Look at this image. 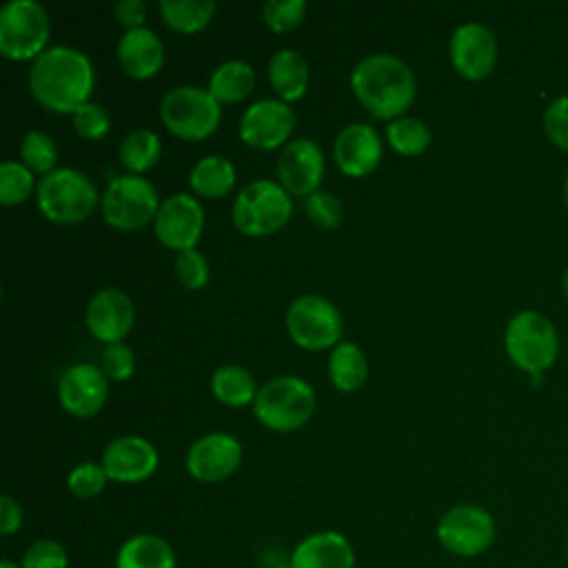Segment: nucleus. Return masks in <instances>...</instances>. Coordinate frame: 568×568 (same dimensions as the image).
<instances>
[{"label":"nucleus","mask_w":568,"mask_h":568,"mask_svg":"<svg viewBox=\"0 0 568 568\" xmlns=\"http://www.w3.org/2000/svg\"><path fill=\"white\" fill-rule=\"evenodd\" d=\"M27 82L42 109L73 115L82 104L91 102L95 71L87 53L67 44H53L31 62Z\"/></svg>","instance_id":"f257e3e1"},{"label":"nucleus","mask_w":568,"mask_h":568,"mask_svg":"<svg viewBox=\"0 0 568 568\" xmlns=\"http://www.w3.org/2000/svg\"><path fill=\"white\" fill-rule=\"evenodd\" d=\"M351 89L377 120H397L413 104L417 82L410 67L393 53L362 58L351 71Z\"/></svg>","instance_id":"f03ea898"},{"label":"nucleus","mask_w":568,"mask_h":568,"mask_svg":"<svg viewBox=\"0 0 568 568\" xmlns=\"http://www.w3.org/2000/svg\"><path fill=\"white\" fill-rule=\"evenodd\" d=\"M315 402V390L306 379L297 375H282L260 386L253 413L268 430L293 433L313 417Z\"/></svg>","instance_id":"7ed1b4c3"},{"label":"nucleus","mask_w":568,"mask_h":568,"mask_svg":"<svg viewBox=\"0 0 568 568\" xmlns=\"http://www.w3.org/2000/svg\"><path fill=\"white\" fill-rule=\"evenodd\" d=\"M504 348L517 368L528 375H541L559 355V333L544 313L519 311L506 324Z\"/></svg>","instance_id":"20e7f679"},{"label":"nucleus","mask_w":568,"mask_h":568,"mask_svg":"<svg viewBox=\"0 0 568 568\" xmlns=\"http://www.w3.org/2000/svg\"><path fill=\"white\" fill-rule=\"evenodd\" d=\"M40 213L55 224H78L98 206L95 184L78 169L62 166L40 178L36 189Z\"/></svg>","instance_id":"39448f33"},{"label":"nucleus","mask_w":568,"mask_h":568,"mask_svg":"<svg viewBox=\"0 0 568 568\" xmlns=\"http://www.w3.org/2000/svg\"><path fill=\"white\" fill-rule=\"evenodd\" d=\"M293 215V200L280 182L253 180L233 202V224L242 235L264 237L277 233Z\"/></svg>","instance_id":"423d86ee"},{"label":"nucleus","mask_w":568,"mask_h":568,"mask_svg":"<svg viewBox=\"0 0 568 568\" xmlns=\"http://www.w3.org/2000/svg\"><path fill=\"white\" fill-rule=\"evenodd\" d=\"M160 118L175 138L195 142L209 138L217 129L222 120V106L209 93V89L180 84L162 95Z\"/></svg>","instance_id":"0eeeda50"},{"label":"nucleus","mask_w":568,"mask_h":568,"mask_svg":"<svg viewBox=\"0 0 568 568\" xmlns=\"http://www.w3.org/2000/svg\"><path fill=\"white\" fill-rule=\"evenodd\" d=\"M160 195L155 186L135 173H122L106 184L100 209L109 226L118 231H138L155 220L160 209Z\"/></svg>","instance_id":"6e6552de"},{"label":"nucleus","mask_w":568,"mask_h":568,"mask_svg":"<svg viewBox=\"0 0 568 568\" xmlns=\"http://www.w3.org/2000/svg\"><path fill=\"white\" fill-rule=\"evenodd\" d=\"M49 16L36 0H11L0 9V53L7 60H36L49 42Z\"/></svg>","instance_id":"1a4fd4ad"},{"label":"nucleus","mask_w":568,"mask_h":568,"mask_svg":"<svg viewBox=\"0 0 568 568\" xmlns=\"http://www.w3.org/2000/svg\"><path fill=\"white\" fill-rule=\"evenodd\" d=\"M286 331L304 351L335 348L342 337V315L322 295H300L286 308Z\"/></svg>","instance_id":"9d476101"},{"label":"nucleus","mask_w":568,"mask_h":568,"mask_svg":"<svg viewBox=\"0 0 568 568\" xmlns=\"http://www.w3.org/2000/svg\"><path fill=\"white\" fill-rule=\"evenodd\" d=\"M497 535L493 515L479 504H457L437 521L439 544L457 557H477L486 552Z\"/></svg>","instance_id":"9b49d317"},{"label":"nucleus","mask_w":568,"mask_h":568,"mask_svg":"<svg viewBox=\"0 0 568 568\" xmlns=\"http://www.w3.org/2000/svg\"><path fill=\"white\" fill-rule=\"evenodd\" d=\"M204 231V211L202 204L189 193H173L162 200L155 220L153 233L158 242L175 253L195 248Z\"/></svg>","instance_id":"f8f14e48"},{"label":"nucleus","mask_w":568,"mask_h":568,"mask_svg":"<svg viewBox=\"0 0 568 568\" xmlns=\"http://www.w3.org/2000/svg\"><path fill=\"white\" fill-rule=\"evenodd\" d=\"M295 129V113L288 102L280 98H264L253 102L240 118V138L244 144L271 151L282 149L291 142V133Z\"/></svg>","instance_id":"ddd939ff"},{"label":"nucleus","mask_w":568,"mask_h":568,"mask_svg":"<svg viewBox=\"0 0 568 568\" xmlns=\"http://www.w3.org/2000/svg\"><path fill=\"white\" fill-rule=\"evenodd\" d=\"M324 153L311 138H295L280 149L275 173L288 195H313L324 178Z\"/></svg>","instance_id":"4468645a"},{"label":"nucleus","mask_w":568,"mask_h":568,"mask_svg":"<svg viewBox=\"0 0 568 568\" xmlns=\"http://www.w3.org/2000/svg\"><path fill=\"white\" fill-rule=\"evenodd\" d=\"M186 470L202 484L229 479L242 464V444L231 433H206L186 450Z\"/></svg>","instance_id":"2eb2a0df"},{"label":"nucleus","mask_w":568,"mask_h":568,"mask_svg":"<svg viewBox=\"0 0 568 568\" xmlns=\"http://www.w3.org/2000/svg\"><path fill=\"white\" fill-rule=\"evenodd\" d=\"M448 53L462 78L484 80L493 73L497 62V38L481 22H464L453 31Z\"/></svg>","instance_id":"dca6fc26"},{"label":"nucleus","mask_w":568,"mask_h":568,"mask_svg":"<svg viewBox=\"0 0 568 568\" xmlns=\"http://www.w3.org/2000/svg\"><path fill=\"white\" fill-rule=\"evenodd\" d=\"M106 379L104 371L95 364L80 362L69 366L58 382V399L62 408L73 417L95 415L109 397Z\"/></svg>","instance_id":"f3484780"},{"label":"nucleus","mask_w":568,"mask_h":568,"mask_svg":"<svg viewBox=\"0 0 568 568\" xmlns=\"http://www.w3.org/2000/svg\"><path fill=\"white\" fill-rule=\"evenodd\" d=\"M100 464L109 479L120 484H138L158 470L160 455L149 439L138 435H122L106 444Z\"/></svg>","instance_id":"a211bd4d"},{"label":"nucleus","mask_w":568,"mask_h":568,"mask_svg":"<svg viewBox=\"0 0 568 568\" xmlns=\"http://www.w3.org/2000/svg\"><path fill=\"white\" fill-rule=\"evenodd\" d=\"M135 320V308L131 297L115 286H106L98 291L84 311V324L89 333L104 342L115 344L126 337Z\"/></svg>","instance_id":"6ab92c4d"},{"label":"nucleus","mask_w":568,"mask_h":568,"mask_svg":"<svg viewBox=\"0 0 568 568\" xmlns=\"http://www.w3.org/2000/svg\"><path fill=\"white\" fill-rule=\"evenodd\" d=\"M384 146L379 133L364 122L346 124L333 142V160L348 178H364L373 173L382 160Z\"/></svg>","instance_id":"aec40b11"},{"label":"nucleus","mask_w":568,"mask_h":568,"mask_svg":"<svg viewBox=\"0 0 568 568\" xmlns=\"http://www.w3.org/2000/svg\"><path fill=\"white\" fill-rule=\"evenodd\" d=\"M115 58L129 78L149 80L164 64V44L149 27L131 29L120 36Z\"/></svg>","instance_id":"412c9836"},{"label":"nucleus","mask_w":568,"mask_h":568,"mask_svg":"<svg viewBox=\"0 0 568 568\" xmlns=\"http://www.w3.org/2000/svg\"><path fill=\"white\" fill-rule=\"evenodd\" d=\"M288 568H355V550L342 532H313L293 548Z\"/></svg>","instance_id":"4be33fe9"},{"label":"nucleus","mask_w":568,"mask_h":568,"mask_svg":"<svg viewBox=\"0 0 568 568\" xmlns=\"http://www.w3.org/2000/svg\"><path fill=\"white\" fill-rule=\"evenodd\" d=\"M268 82L280 100L295 102L306 93L308 64L295 49H277L268 60Z\"/></svg>","instance_id":"5701e85b"},{"label":"nucleus","mask_w":568,"mask_h":568,"mask_svg":"<svg viewBox=\"0 0 568 568\" xmlns=\"http://www.w3.org/2000/svg\"><path fill=\"white\" fill-rule=\"evenodd\" d=\"M175 550L166 539L151 532L129 537L115 555V568H175Z\"/></svg>","instance_id":"b1692460"},{"label":"nucleus","mask_w":568,"mask_h":568,"mask_svg":"<svg viewBox=\"0 0 568 568\" xmlns=\"http://www.w3.org/2000/svg\"><path fill=\"white\" fill-rule=\"evenodd\" d=\"M209 93L220 104H237L255 89V71L244 60H226L209 78Z\"/></svg>","instance_id":"393cba45"},{"label":"nucleus","mask_w":568,"mask_h":568,"mask_svg":"<svg viewBox=\"0 0 568 568\" xmlns=\"http://www.w3.org/2000/svg\"><path fill=\"white\" fill-rule=\"evenodd\" d=\"M368 377V359L353 342H339L328 355V379L342 393H353Z\"/></svg>","instance_id":"a878e982"},{"label":"nucleus","mask_w":568,"mask_h":568,"mask_svg":"<svg viewBox=\"0 0 568 568\" xmlns=\"http://www.w3.org/2000/svg\"><path fill=\"white\" fill-rule=\"evenodd\" d=\"M211 390L220 404L229 408H242L255 402L260 388L248 368L237 364H224L213 373Z\"/></svg>","instance_id":"bb28decb"},{"label":"nucleus","mask_w":568,"mask_h":568,"mask_svg":"<svg viewBox=\"0 0 568 568\" xmlns=\"http://www.w3.org/2000/svg\"><path fill=\"white\" fill-rule=\"evenodd\" d=\"M235 166L224 155H204L189 173V184L195 195L224 197L235 184Z\"/></svg>","instance_id":"cd10ccee"},{"label":"nucleus","mask_w":568,"mask_h":568,"mask_svg":"<svg viewBox=\"0 0 568 568\" xmlns=\"http://www.w3.org/2000/svg\"><path fill=\"white\" fill-rule=\"evenodd\" d=\"M162 20L178 33L202 31L215 16V2L211 0H162Z\"/></svg>","instance_id":"c85d7f7f"},{"label":"nucleus","mask_w":568,"mask_h":568,"mask_svg":"<svg viewBox=\"0 0 568 568\" xmlns=\"http://www.w3.org/2000/svg\"><path fill=\"white\" fill-rule=\"evenodd\" d=\"M162 153V142L155 131L151 129H135L131 131L118 149L120 164L135 175H142L144 171L153 169L160 160Z\"/></svg>","instance_id":"c756f323"},{"label":"nucleus","mask_w":568,"mask_h":568,"mask_svg":"<svg viewBox=\"0 0 568 568\" xmlns=\"http://www.w3.org/2000/svg\"><path fill=\"white\" fill-rule=\"evenodd\" d=\"M386 140L399 155L413 158V155H419L428 149L430 131L419 118L402 115V118L388 122Z\"/></svg>","instance_id":"7c9ffc66"},{"label":"nucleus","mask_w":568,"mask_h":568,"mask_svg":"<svg viewBox=\"0 0 568 568\" xmlns=\"http://www.w3.org/2000/svg\"><path fill=\"white\" fill-rule=\"evenodd\" d=\"M20 162L33 173H40L42 178L55 171V162H58L55 140L47 131H40V129L29 131L20 142Z\"/></svg>","instance_id":"2f4dec72"},{"label":"nucleus","mask_w":568,"mask_h":568,"mask_svg":"<svg viewBox=\"0 0 568 568\" xmlns=\"http://www.w3.org/2000/svg\"><path fill=\"white\" fill-rule=\"evenodd\" d=\"M36 173L18 160H4L0 164V202L4 206L22 204L31 197L36 186Z\"/></svg>","instance_id":"473e14b6"},{"label":"nucleus","mask_w":568,"mask_h":568,"mask_svg":"<svg viewBox=\"0 0 568 568\" xmlns=\"http://www.w3.org/2000/svg\"><path fill=\"white\" fill-rule=\"evenodd\" d=\"M306 16L304 0H268L262 7L264 24L275 33L293 31Z\"/></svg>","instance_id":"72a5a7b5"},{"label":"nucleus","mask_w":568,"mask_h":568,"mask_svg":"<svg viewBox=\"0 0 568 568\" xmlns=\"http://www.w3.org/2000/svg\"><path fill=\"white\" fill-rule=\"evenodd\" d=\"M106 481H109V477H106L102 464L82 462L75 468H71V473L67 477V488L80 499H91L104 490Z\"/></svg>","instance_id":"f704fd0d"},{"label":"nucleus","mask_w":568,"mask_h":568,"mask_svg":"<svg viewBox=\"0 0 568 568\" xmlns=\"http://www.w3.org/2000/svg\"><path fill=\"white\" fill-rule=\"evenodd\" d=\"M306 215L315 226H320L324 231H333L342 224L344 206L333 193L320 189L306 197Z\"/></svg>","instance_id":"c9c22d12"},{"label":"nucleus","mask_w":568,"mask_h":568,"mask_svg":"<svg viewBox=\"0 0 568 568\" xmlns=\"http://www.w3.org/2000/svg\"><path fill=\"white\" fill-rule=\"evenodd\" d=\"M173 271L178 282L189 291H200L209 282V262L197 248H189L175 255Z\"/></svg>","instance_id":"e433bc0d"},{"label":"nucleus","mask_w":568,"mask_h":568,"mask_svg":"<svg viewBox=\"0 0 568 568\" xmlns=\"http://www.w3.org/2000/svg\"><path fill=\"white\" fill-rule=\"evenodd\" d=\"M20 566L22 568H69V555L62 544L53 539H38L24 550Z\"/></svg>","instance_id":"4c0bfd02"},{"label":"nucleus","mask_w":568,"mask_h":568,"mask_svg":"<svg viewBox=\"0 0 568 568\" xmlns=\"http://www.w3.org/2000/svg\"><path fill=\"white\" fill-rule=\"evenodd\" d=\"M73 129L80 138H84L89 142H95V140H102L109 133L111 118L100 104L87 102L73 113Z\"/></svg>","instance_id":"58836bf2"},{"label":"nucleus","mask_w":568,"mask_h":568,"mask_svg":"<svg viewBox=\"0 0 568 568\" xmlns=\"http://www.w3.org/2000/svg\"><path fill=\"white\" fill-rule=\"evenodd\" d=\"M100 368L109 379L124 382L135 373V355L124 342L106 344V348L100 355Z\"/></svg>","instance_id":"ea45409f"},{"label":"nucleus","mask_w":568,"mask_h":568,"mask_svg":"<svg viewBox=\"0 0 568 568\" xmlns=\"http://www.w3.org/2000/svg\"><path fill=\"white\" fill-rule=\"evenodd\" d=\"M544 133L561 151L568 153V95L555 98L544 111Z\"/></svg>","instance_id":"a19ab883"},{"label":"nucleus","mask_w":568,"mask_h":568,"mask_svg":"<svg viewBox=\"0 0 568 568\" xmlns=\"http://www.w3.org/2000/svg\"><path fill=\"white\" fill-rule=\"evenodd\" d=\"M144 18H146V7L140 0H120L115 4V20L126 29H140L144 27Z\"/></svg>","instance_id":"79ce46f5"},{"label":"nucleus","mask_w":568,"mask_h":568,"mask_svg":"<svg viewBox=\"0 0 568 568\" xmlns=\"http://www.w3.org/2000/svg\"><path fill=\"white\" fill-rule=\"evenodd\" d=\"M22 528V508L11 495L0 497V535L9 537Z\"/></svg>","instance_id":"37998d69"},{"label":"nucleus","mask_w":568,"mask_h":568,"mask_svg":"<svg viewBox=\"0 0 568 568\" xmlns=\"http://www.w3.org/2000/svg\"><path fill=\"white\" fill-rule=\"evenodd\" d=\"M0 568H22L20 564H16V561H11L9 557H4L2 561H0Z\"/></svg>","instance_id":"c03bdc74"},{"label":"nucleus","mask_w":568,"mask_h":568,"mask_svg":"<svg viewBox=\"0 0 568 568\" xmlns=\"http://www.w3.org/2000/svg\"><path fill=\"white\" fill-rule=\"evenodd\" d=\"M561 288H564V295L568 300V268L564 271V280H561Z\"/></svg>","instance_id":"a18cd8bd"},{"label":"nucleus","mask_w":568,"mask_h":568,"mask_svg":"<svg viewBox=\"0 0 568 568\" xmlns=\"http://www.w3.org/2000/svg\"><path fill=\"white\" fill-rule=\"evenodd\" d=\"M564 200H566V209H568V173H566V182H564Z\"/></svg>","instance_id":"49530a36"}]
</instances>
